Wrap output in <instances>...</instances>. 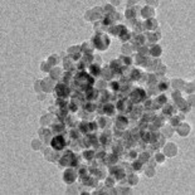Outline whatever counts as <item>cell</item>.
<instances>
[{"instance_id":"6da1fadb","label":"cell","mask_w":195,"mask_h":195,"mask_svg":"<svg viewBox=\"0 0 195 195\" xmlns=\"http://www.w3.org/2000/svg\"><path fill=\"white\" fill-rule=\"evenodd\" d=\"M64 146H65V141H64V138H63V136L58 135V136H56L52 140V147L54 150H62Z\"/></svg>"},{"instance_id":"7a4b0ae2","label":"cell","mask_w":195,"mask_h":195,"mask_svg":"<svg viewBox=\"0 0 195 195\" xmlns=\"http://www.w3.org/2000/svg\"><path fill=\"white\" fill-rule=\"evenodd\" d=\"M131 98H132L133 102L141 101L142 98H145V91H144V90H135L133 93L131 95Z\"/></svg>"},{"instance_id":"3957f363","label":"cell","mask_w":195,"mask_h":195,"mask_svg":"<svg viewBox=\"0 0 195 195\" xmlns=\"http://www.w3.org/2000/svg\"><path fill=\"white\" fill-rule=\"evenodd\" d=\"M68 93H69V90L65 84L61 83V84L57 86V95L59 97H65V96H68Z\"/></svg>"},{"instance_id":"277c9868","label":"cell","mask_w":195,"mask_h":195,"mask_svg":"<svg viewBox=\"0 0 195 195\" xmlns=\"http://www.w3.org/2000/svg\"><path fill=\"white\" fill-rule=\"evenodd\" d=\"M74 180H76V172L72 171V170H67L65 174H64V181L68 183V184H70V183H73Z\"/></svg>"},{"instance_id":"5b68a950","label":"cell","mask_w":195,"mask_h":195,"mask_svg":"<svg viewBox=\"0 0 195 195\" xmlns=\"http://www.w3.org/2000/svg\"><path fill=\"white\" fill-rule=\"evenodd\" d=\"M104 112H106L107 115L111 116V115L113 113V106H112V104H106V106H104Z\"/></svg>"},{"instance_id":"8992f818","label":"cell","mask_w":195,"mask_h":195,"mask_svg":"<svg viewBox=\"0 0 195 195\" xmlns=\"http://www.w3.org/2000/svg\"><path fill=\"white\" fill-rule=\"evenodd\" d=\"M84 110L88 112H92V111H95V106L92 103H87V104H84Z\"/></svg>"},{"instance_id":"52a82bcc","label":"cell","mask_w":195,"mask_h":195,"mask_svg":"<svg viewBox=\"0 0 195 195\" xmlns=\"http://www.w3.org/2000/svg\"><path fill=\"white\" fill-rule=\"evenodd\" d=\"M96 68H97V65H91V73L93 76H98L99 74V70H97Z\"/></svg>"},{"instance_id":"ba28073f","label":"cell","mask_w":195,"mask_h":195,"mask_svg":"<svg viewBox=\"0 0 195 195\" xmlns=\"http://www.w3.org/2000/svg\"><path fill=\"white\" fill-rule=\"evenodd\" d=\"M111 87L113 88V91H118L120 90V84L118 83H111Z\"/></svg>"},{"instance_id":"9c48e42d","label":"cell","mask_w":195,"mask_h":195,"mask_svg":"<svg viewBox=\"0 0 195 195\" xmlns=\"http://www.w3.org/2000/svg\"><path fill=\"white\" fill-rule=\"evenodd\" d=\"M156 161H157V163H164L163 155H159V154H157V155H156Z\"/></svg>"}]
</instances>
